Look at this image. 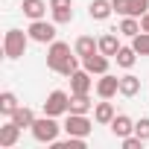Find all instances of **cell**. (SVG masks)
<instances>
[{
    "label": "cell",
    "instance_id": "1",
    "mask_svg": "<svg viewBox=\"0 0 149 149\" xmlns=\"http://www.w3.org/2000/svg\"><path fill=\"white\" fill-rule=\"evenodd\" d=\"M29 32H21V29H6V35H3V56L9 58V61H18L24 53H26V47H29Z\"/></svg>",
    "mask_w": 149,
    "mask_h": 149
},
{
    "label": "cell",
    "instance_id": "2",
    "mask_svg": "<svg viewBox=\"0 0 149 149\" xmlns=\"http://www.w3.org/2000/svg\"><path fill=\"white\" fill-rule=\"evenodd\" d=\"M64 126H58L56 123V117H50V114H44V117H35V123H32V137L38 140V143H56L58 140V132H61Z\"/></svg>",
    "mask_w": 149,
    "mask_h": 149
},
{
    "label": "cell",
    "instance_id": "3",
    "mask_svg": "<svg viewBox=\"0 0 149 149\" xmlns=\"http://www.w3.org/2000/svg\"><path fill=\"white\" fill-rule=\"evenodd\" d=\"M29 38L35 41V44H53L56 41V21L53 24H47L44 18H38V21H32L29 24Z\"/></svg>",
    "mask_w": 149,
    "mask_h": 149
},
{
    "label": "cell",
    "instance_id": "4",
    "mask_svg": "<svg viewBox=\"0 0 149 149\" xmlns=\"http://www.w3.org/2000/svg\"><path fill=\"white\" fill-rule=\"evenodd\" d=\"M70 56H73V53H70V44H64V41H53V44L47 47V67L58 73V67H61Z\"/></svg>",
    "mask_w": 149,
    "mask_h": 149
},
{
    "label": "cell",
    "instance_id": "5",
    "mask_svg": "<svg viewBox=\"0 0 149 149\" xmlns=\"http://www.w3.org/2000/svg\"><path fill=\"white\" fill-rule=\"evenodd\" d=\"M70 111V94H64V91H53L50 97H47V102H44V114H50V117H61V114H67Z\"/></svg>",
    "mask_w": 149,
    "mask_h": 149
},
{
    "label": "cell",
    "instance_id": "6",
    "mask_svg": "<svg viewBox=\"0 0 149 149\" xmlns=\"http://www.w3.org/2000/svg\"><path fill=\"white\" fill-rule=\"evenodd\" d=\"M91 129H94V123L88 120V114H67V120H64V132L73 137H88Z\"/></svg>",
    "mask_w": 149,
    "mask_h": 149
},
{
    "label": "cell",
    "instance_id": "7",
    "mask_svg": "<svg viewBox=\"0 0 149 149\" xmlns=\"http://www.w3.org/2000/svg\"><path fill=\"white\" fill-rule=\"evenodd\" d=\"M108 64H111V56H105V53H100V50L82 58V67L91 73V76H102V73H108Z\"/></svg>",
    "mask_w": 149,
    "mask_h": 149
},
{
    "label": "cell",
    "instance_id": "8",
    "mask_svg": "<svg viewBox=\"0 0 149 149\" xmlns=\"http://www.w3.org/2000/svg\"><path fill=\"white\" fill-rule=\"evenodd\" d=\"M120 94V76H111V73H102L97 79V97L100 100H111Z\"/></svg>",
    "mask_w": 149,
    "mask_h": 149
},
{
    "label": "cell",
    "instance_id": "9",
    "mask_svg": "<svg viewBox=\"0 0 149 149\" xmlns=\"http://www.w3.org/2000/svg\"><path fill=\"white\" fill-rule=\"evenodd\" d=\"M21 132H24V129H21L18 123H12V120L3 123V126H0V149H12V146L21 140Z\"/></svg>",
    "mask_w": 149,
    "mask_h": 149
},
{
    "label": "cell",
    "instance_id": "10",
    "mask_svg": "<svg viewBox=\"0 0 149 149\" xmlns=\"http://www.w3.org/2000/svg\"><path fill=\"white\" fill-rule=\"evenodd\" d=\"M91 88H94V79H91V73L85 67L70 76V94H91Z\"/></svg>",
    "mask_w": 149,
    "mask_h": 149
},
{
    "label": "cell",
    "instance_id": "11",
    "mask_svg": "<svg viewBox=\"0 0 149 149\" xmlns=\"http://www.w3.org/2000/svg\"><path fill=\"white\" fill-rule=\"evenodd\" d=\"M108 129H111V134L114 137H129V134H134V123H132V117L129 114H117L111 123H108Z\"/></svg>",
    "mask_w": 149,
    "mask_h": 149
},
{
    "label": "cell",
    "instance_id": "12",
    "mask_svg": "<svg viewBox=\"0 0 149 149\" xmlns=\"http://www.w3.org/2000/svg\"><path fill=\"white\" fill-rule=\"evenodd\" d=\"M97 50H100V38H94V35H79L76 44H73V53H76L79 58H85V56H91Z\"/></svg>",
    "mask_w": 149,
    "mask_h": 149
},
{
    "label": "cell",
    "instance_id": "13",
    "mask_svg": "<svg viewBox=\"0 0 149 149\" xmlns=\"http://www.w3.org/2000/svg\"><path fill=\"white\" fill-rule=\"evenodd\" d=\"M94 108L91 94H70V111L67 114H88Z\"/></svg>",
    "mask_w": 149,
    "mask_h": 149
},
{
    "label": "cell",
    "instance_id": "14",
    "mask_svg": "<svg viewBox=\"0 0 149 149\" xmlns=\"http://www.w3.org/2000/svg\"><path fill=\"white\" fill-rule=\"evenodd\" d=\"M114 117H117V111H114V105H111L108 100H102V102L94 105V120H97L100 126H108Z\"/></svg>",
    "mask_w": 149,
    "mask_h": 149
},
{
    "label": "cell",
    "instance_id": "15",
    "mask_svg": "<svg viewBox=\"0 0 149 149\" xmlns=\"http://www.w3.org/2000/svg\"><path fill=\"white\" fill-rule=\"evenodd\" d=\"M111 12H114L111 0H91V6H88V15H91L94 21H105Z\"/></svg>",
    "mask_w": 149,
    "mask_h": 149
},
{
    "label": "cell",
    "instance_id": "16",
    "mask_svg": "<svg viewBox=\"0 0 149 149\" xmlns=\"http://www.w3.org/2000/svg\"><path fill=\"white\" fill-rule=\"evenodd\" d=\"M12 123H18L21 129H32V123H35V111L32 108H26V105H18L15 108V114L9 117Z\"/></svg>",
    "mask_w": 149,
    "mask_h": 149
},
{
    "label": "cell",
    "instance_id": "17",
    "mask_svg": "<svg viewBox=\"0 0 149 149\" xmlns=\"http://www.w3.org/2000/svg\"><path fill=\"white\" fill-rule=\"evenodd\" d=\"M24 15L29 18V21H38V18H44L47 15V3L44 0H24Z\"/></svg>",
    "mask_w": 149,
    "mask_h": 149
},
{
    "label": "cell",
    "instance_id": "18",
    "mask_svg": "<svg viewBox=\"0 0 149 149\" xmlns=\"http://www.w3.org/2000/svg\"><path fill=\"white\" fill-rule=\"evenodd\" d=\"M120 94H123V97H137V94H140V79L134 76V73L120 76Z\"/></svg>",
    "mask_w": 149,
    "mask_h": 149
},
{
    "label": "cell",
    "instance_id": "19",
    "mask_svg": "<svg viewBox=\"0 0 149 149\" xmlns=\"http://www.w3.org/2000/svg\"><path fill=\"white\" fill-rule=\"evenodd\" d=\"M114 58H117V67L132 70V67H134V61H137V50H134V47H120Z\"/></svg>",
    "mask_w": 149,
    "mask_h": 149
},
{
    "label": "cell",
    "instance_id": "20",
    "mask_svg": "<svg viewBox=\"0 0 149 149\" xmlns=\"http://www.w3.org/2000/svg\"><path fill=\"white\" fill-rule=\"evenodd\" d=\"M117 32H120V35H126V38H134V35L140 32V18H132V15H123V21H120Z\"/></svg>",
    "mask_w": 149,
    "mask_h": 149
},
{
    "label": "cell",
    "instance_id": "21",
    "mask_svg": "<svg viewBox=\"0 0 149 149\" xmlns=\"http://www.w3.org/2000/svg\"><path fill=\"white\" fill-rule=\"evenodd\" d=\"M120 47H123V44H120V38H117L114 32H105V35L100 38V53H105V56H111V58L117 56Z\"/></svg>",
    "mask_w": 149,
    "mask_h": 149
},
{
    "label": "cell",
    "instance_id": "22",
    "mask_svg": "<svg viewBox=\"0 0 149 149\" xmlns=\"http://www.w3.org/2000/svg\"><path fill=\"white\" fill-rule=\"evenodd\" d=\"M18 105H21V102H18V97H15L12 91H3V94H0V114H3V117H12Z\"/></svg>",
    "mask_w": 149,
    "mask_h": 149
},
{
    "label": "cell",
    "instance_id": "23",
    "mask_svg": "<svg viewBox=\"0 0 149 149\" xmlns=\"http://www.w3.org/2000/svg\"><path fill=\"white\" fill-rule=\"evenodd\" d=\"M132 47L137 50V56H149V32H137L134 38H132Z\"/></svg>",
    "mask_w": 149,
    "mask_h": 149
},
{
    "label": "cell",
    "instance_id": "24",
    "mask_svg": "<svg viewBox=\"0 0 149 149\" xmlns=\"http://www.w3.org/2000/svg\"><path fill=\"white\" fill-rule=\"evenodd\" d=\"M149 12V0H129V12L126 15H132V18H143Z\"/></svg>",
    "mask_w": 149,
    "mask_h": 149
},
{
    "label": "cell",
    "instance_id": "25",
    "mask_svg": "<svg viewBox=\"0 0 149 149\" xmlns=\"http://www.w3.org/2000/svg\"><path fill=\"white\" fill-rule=\"evenodd\" d=\"M53 146H56V149H85V137H73V134H67V140H56Z\"/></svg>",
    "mask_w": 149,
    "mask_h": 149
},
{
    "label": "cell",
    "instance_id": "26",
    "mask_svg": "<svg viewBox=\"0 0 149 149\" xmlns=\"http://www.w3.org/2000/svg\"><path fill=\"white\" fill-rule=\"evenodd\" d=\"M76 70H79V56H76V53H73V56H70V58L58 67V73H61V76H73Z\"/></svg>",
    "mask_w": 149,
    "mask_h": 149
},
{
    "label": "cell",
    "instance_id": "27",
    "mask_svg": "<svg viewBox=\"0 0 149 149\" xmlns=\"http://www.w3.org/2000/svg\"><path fill=\"white\" fill-rule=\"evenodd\" d=\"M53 12V21L56 24H70L73 21V6H64V9H50Z\"/></svg>",
    "mask_w": 149,
    "mask_h": 149
},
{
    "label": "cell",
    "instance_id": "28",
    "mask_svg": "<svg viewBox=\"0 0 149 149\" xmlns=\"http://www.w3.org/2000/svg\"><path fill=\"white\" fill-rule=\"evenodd\" d=\"M134 134L143 137V140H149V117H140V120L134 123Z\"/></svg>",
    "mask_w": 149,
    "mask_h": 149
},
{
    "label": "cell",
    "instance_id": "29",
    "mask_svg": "<svg viewBox=\"0 0 149 149\" xmlns=\"http://www.w3.org/2000/svg\"><path fill=\"white\" fill-rule=\"evenodd\" d=\"M143 143H146V140H143V137H137V134H129V137H123V146H126V149H140Z\"/></svg>",
    "mask_w": 149,
    "mask_h": 149
},
{
    "label": "cell",
    "instance_id": "30",
    "mask_svg": "<svg viewBox=\"0 0 149 149\" xmlns=\"http://www.w3.org/2000/svg\"><path fill=\"white\" fill-rule=\"evenodd\" d=\"M111 6H114L117 15H126L129 12V0H111Z\"/></svg>",
    "mask_w": 149,
    "mask_h": 149
},
{
    "label": "cell",
    "instance_id": "31",
    "mask_svg": "<svg viewBox=\"0 0 149 149\" xmlns=\"http://www.w3.org/2000/svg\"><path fill=\"white\" fill-rule=\"evenodd\" d=\"M64 6H73V0H50V9H64Z\"/></svg>",
    "mask_w": 149,
    "mask_h": 149
},
{
    "label": "cell",
    "instance_id": "32",
    "mask_svg": "<svg viewBox=\"0 0 149 149\" xmlns=\"http://www.w3.org/2000/svg\"><path fill=\"white\" fill-rule=\"evenodd\" d=\"M140 29H143V32H149V12L140 18Z\"/></svg>",
    "mask_w": 149,
    "mask_h": 149
}]
</instances>
